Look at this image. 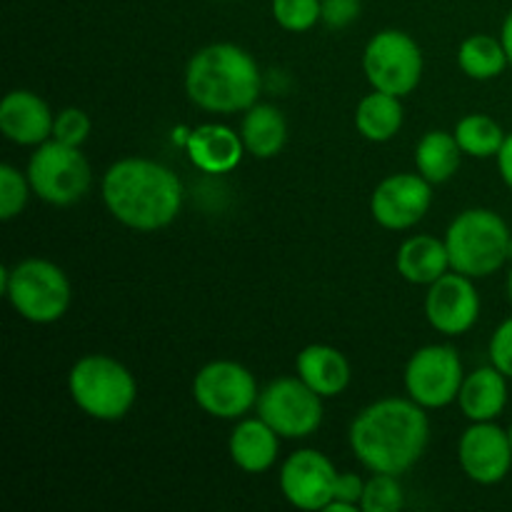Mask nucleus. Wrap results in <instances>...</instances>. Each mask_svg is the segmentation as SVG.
Wrapping results in <instances>:
<instances>
[{
  "instance_id": "nucleus-1",
  "label": "nucleus",
  "mask_w": 512,
  "mask_h": 512,
  "mask_svg": "<svg viewBox=\"0 0 512 512\" xmlns=\"http://www.w3.org/2000/svg\"><path fill=\"white\" fill-rule=\"evenodd\" d=\"M350 450L373 473L403 475L423 458L430 420L413 398H383L360 410L350 425Z\"/></svg>"
},
{
  "instance_id": "nucleus-2",
  "label": "nucleus",
  "mask_w": 512,
  "mask_h": 512,
  "mask_svg": "<svg viewBox=\"0 0 512 512\" xmlns=\"http://www.w3.org/2000/svg\"><path fill=\"white\" fill-rule=\"evenodd\" d=\"M103 200L125 228L150 233L173 223L183 205V183L165 165L148 158H125L103 175Z\"/></svg>"
},
{
  "instance_id": "nucleus-3",
  "label": "nucleus",
  "mask_w": 512,
  "mask_h": 512,
  "mask_svg": "<svg viewBox=\"0 0 512 512\" xmlns=\"http://www.w3.org/2000/svg\"><path fill=\"white\" fill-rule=\"evenodd\" d=\"M260 70L253 55L233 43L200 48L185 68V90L198 108L233 115L258 103Z\"/></svg>"
},
{
  "instance_id": "nucleus-4",
  "label": "nucleus",
  "mask_w": 512,
  "mask_h": 512,
  "mask_svg": "<svg viewBox=\"0 0 512 512\" xmlns=\"http://www.w3.org/2000/svg\"><path fill=\"white\" fill-rule=\"evenodd\" d=\"M450 268L468 278H490L512 258V233L495 210L470 208L445 233Z\"/></svg>"
},
{
  "instance_id": "nucleus-5",
  "label": "nucleus",
  "mask_w": 512,
  "mask_h": 512,
  "mask_svg": "<svg viewBox=\"0 0 512 512\" xmlns=\"http://www.w3.org/2000/svg\"><path fill=\"white\" fill-rule=\"evenodd\" d=\"M68 390L73 403L88 418L113 423L125 418L138 398V383L120 360L108 355H85L70 368Z\"/></svg>"
},
{
  "instance_id": "nucleus-6",
  "label": "nucleus",
  "mask_w": 512,
  "mask_h": 512,
  "mask_svg": "<svg viewBox=\"0 0 512 512\" xmlns=\"http://www.w3.org/2000/svg\"><path fill=\"white\" fill-rule=\"evenodd\" d=\"M3 295L20 318L48 325L63 318L70 305V280L50 260L28 258L3 268Z\"/></svg>"
},
{
  "instance_id": "nucleus-7",
  "label": "nucleus",
  "mask_w": 512,
  "mask_h": 512,
  "mask_svg": "<svg viewBox=\"0 0 512 512\" xmlns=\"http://www.w3.org/2000/svg\"><path fill=\"white\" fill-rule=\"evenodd\" d=\"M28 180L33 193L50 205H73L93 183V173L80 148L45 140L28 163Z\"/></svg>"
},
{
  "instance_id": "nucleus-8",
  "label": "nucleus",
  "mask_w": 512,
  "mask_h": 512,
  "mask_svg": "<svg viewBox=\"0 0 512 512\" xmlns=\"http://www.w3.org/2000/svg\"><path fill=\"white\" fill-rule=\"evenodd\" d=\"M363 70L373 90L405 98L423 78V53L403 30H380L365 45Z\"/></svg>"
},
{
  "instance_id": "nucleus-9",
  "label": "nucleus",
  "mask_w": 512,
  "mask_h": 512,
  "mask_svg": "<svg viewBox=\"0 0 512 512\" xmlns=\"http://www.w3.org/2000/svg\"><path fill=\"white\" fill-rule=\"evenodd\" d=\"M258 418L280 438H310L323 423V398L300 378H278L258 395Z\"/></svg>"
},
{
  "instance_id": "nucleus-10",
  "label": "nucleus",
  "mask_w": 512,
  "mask_h": 512,
  "mask_svg": "<svg viewBox=\"0 0 512 512\" xmlns=\"http://www.w3.org/2000/svg\"><path fill=\"white\" fill-rule=\"evenodd\" d=\"M463 380V360L453 345H425L415 350L405 365L408 398L423 405L425 410L445 408L458 400Z\"/></svg>"
},
{
  "instance_id": "nucleus-11",
  "label": "nucleus",
  "mask_w": 512,
  "mask_h": 512,
  "mask_svg": "<svg viewBox=\"0 0 512 512\" xmlns=\"http://www.w3.org/2000/svg\"><path fill=\"white\" fill-rule=\"evenodd\" d=\"M258 383L245 365L233 360H213L203 365L193 380V398L208 415L220 420L243 418L258 405Z\"/></svg>"
},
{
  "instance_id": "nucleus-12",
  "label": "nucleus",
  "mask_w": 512,
  "mask_h": 512,
  "mask_svg": "<svg viewBox=\"0 0 512 512\" xmlns=\"http://www.w3.org/2000/svg\"><path fill=\"white\" fill-rule=\"evenodd\" d=\"M433 203L430 180L415 173H398L385 178L370 198L375 223L388 230H408L428 215Z\"/></svg>"
},
{
  "instance_id": "nucleus-13",
  "label": "nucleus",
  "mask_w": 512,
  "mask_h": 512,
  "mask_svg": "<svg viewBox=\"0 0 512 512\" xmlns=\"http://www.w3.org/2000/svg\"><path fill=\"white\" fill-rule=\"evenodd\" d=\"M338 470L320 450H298L280 468V490L298 510H325L333 500Z\"/></svg>"
},
{
  "instance_id": "nucleus-14",
  "label": "nucleus",
  "mask_w": 512,
  "mask_h": 512,
  "mask_svg": "<svg viewBox=\"0 0 512 512\" xmlns=\"http://www.w3.org/2000/svg\"><path fill=\"white\" fill-rule=\"evenodd\" d=\"M425 315L428 323L443 335H463L478 323L480 295L473 278L463 273H445L443 278L428 285L425 295Z\"/></svg>"
},
{
  "instance_id": "nucleus-15",
  "label": "nucleus",
  "mask_w": 512,
  "mask_h": 512,
  "mask_svg": "<svg viewBox=\"0 0 512 512\" xmlns=\"http://www.w3.org/2000/svg\"><path fill=\"white\" fill-rule=\"evenodd\" d=\"M458 460L463 473L478 485H495L508 478L512 468V448L508 430L493 420L473 423L458 445Z\"/></svg>"
},
{
  "instance_id": "nucleus-16",
  "label": "nucleus",
  "mask_w": 512,
  "mask_h": 512,
  "mask_svg": "<svg viewBox=\"0 0 512 512\" xmlns=\"http://www.w3.org/2000/svg\"><path fill=\"white\" fill-rule=\"evenodd\" d=\"M53 113L40 95L10 90L0 103V130L18 145H40L53 138Z\"/></svg>"
},
{
  "instance_id": "nucleus-17",
  "label": "nucleus",
  "mask_w": 512,
  "mask_h": 512,
  "mask_svg": "<svg viewBox=\"0 0 512 512\" xmlns=\"http://www.w3.org/2000/svg\"><path fill=\"white\" fill-rule=\"evenodd\" d=\"M190 160L205 173H230L243 158V138L228 125L208 123L195 128L185 140Z\"/></svg>"
},
{
  "instance_id": "nucleus-18",
  "label": "nucleus",
  "mask_w": 512,
  "mask_h": 512,
  "mask_svg": "<svg viewBox=\"0 0 512 512\" xmlns=\"http://www.w3.org/2000/svg\"><path fill=\"white\" fill-rule=\"evenodd\" d=\"M298 378L315 390L320 398H335L350 385V363L333 345H308L300 350Z\"/></svg>"
},
{
  "instance_id": "nucleus-19",
  "label": "nucleus",
  "mask_w": 512,
  "mask_h": 512,
  "mask_svg": "<svg viewBox=\"0 0 512 512\" xmlns=\"http://www.w3.org/2000/svg\"><path fill=\"white\" fill-rule=\"evenodd\" d=\"M230 458L245 473H265L275 465L280 435L263 418L240 420L230 435Z\"/></svg>"
},
{
  "instance_id": "nucleus-20",
  "label": "nucleus",
  "mask_w": 512,
  "mask_h": 512,
  "mask_svg": "<svg viewBox=\"0 0 512 512\" xmlns=\"http://www.w3.org/2000/svg\"><path fill=\"white\" fill-rule=\"evenodd\" d=\"M458 403L465 418L473 423L495 420L508 405V378L493 363L488 368L473 370L470 375H465Z\"/></svg>"
},
{
  "instance_id": "nucleus-21",
  "label": "nucleus",
  "mask_w": 512,
  "mask_h": 512,
  "mask_svg": "<svg viewBox=\"0 0 512 512\" xmlns=\"http://www.w3.org/2000/svg\"><path fill=\"white\" fill-rule=\"evenodd\" d=\"M395 265L408 283L433 285L450 268L448 245L433 235H413L400 245Z\"/></svg>"
},
{
  "instance_id": "nucleus-22",
  "label": "nucleus",
  "mask_w": 512,
  "mask_h": 512,
  "mask_svg": "<svg viewBox=\"0 0 512 512\" xmlns=\"http://www.w3.org/2000/svg\"><path fill=\"white\" fill-rule=\"evenodd\" d=\"M240 138H243L245 150L255 158H275L288 140V125H285L283 113L275 105L255 103L253 108L245 110Z\"/></svg>"
},
{
  "instance_id": "nucleus-23",
  "label": "nucleus",
  "mask_w": 512,
  "mask_h": 512,
  "mask_svg": "<svg viewBox=\"0 0 512 512\" xmlns=\"http://www.w3.org/2000/svg\"><path fill=\"white\" fill-rule=\"evenodd\" d=\"M355 128L373 143H388L403 128V105L398 95L375 93L365 95L355 110Z\"/></svg>"
},
{
  "instance_id": "nucleus-24",
  "label": "nucleus",
  "mask_w": 512,
  "mask_h": 512,
  "mask_svg": "<svg viewBox=\"0 0 512 512\" xmlns=\"http://www.w3.org/2000/svg\"><path fill=\"white\" fill-rule=\"evenodd\" d=\"M460 150L455 133H445V130H430L420 138L418 148H415V165L418 173L430 183H445L453 178L460 168Z\"/></svg>"
},
{
  "instance_id": "nucleus-25",
  "label": "nucleus",
  "mask_w": 512,
  "mask_h": 512,
  "mask_svg": "<svg viewBox=\"0 0 512 512\" xmlns=\"http://www.w3.org/2000/svg\"><path fill=\"white\" fill-rule=\"evenodd\" d=\"M458 63L463 73L473 80H493L505 73L508 68V53L503 48V40L493 35H470L460 43Z\"/></svg>"
},
{
  "instance_id": "nucleus-26",
  "label": "nucleus",
  "mask_w": 512,
  "mask_h": 512,
  "mask_svg": "<svg viewBox=\"0 0 512 512\" xmlns=\"http://www.w3.org/2000/svg\"><path fill=\"white\" fill-rule=\"evenodd\" d=\"M455 138H458L460 150L470 158H498L508 135L498 120L483 113H473L458 120Z\"/></svg>"
},
{
  "instance_id": "nucleus-27",
  "label": "nucleus",
  "mask_w": 512,
  "mask_h": 512,
  "mask_svg": "<svg viewBox=\"0 0 512 512\" xmlns=\"http://www.w3.org/2000/svg\"><path fill=\"white\" fill-rule=\"evenodd\" d=\"M405 495L403 485L398 483V475L390 473H375L373 478L365 483L363 500H360V510L363 512H395L403 508Z\"/></svg>"
},
{
  "instance_id": "nucleus-28",
  "label": "nucleus",
  "mask_w": 512,
  "mask_h": 512,
  "mask_svg": "<svg viewBox=\"0 0 512 512\" xmlns=\"http://www.w3.org/2000/svg\"><path fill=\"white\" fill-rule=\"evenodd\" d=\"M323 0H273V18L290 33H305L320 20Z\"/></svg>"
},
{
  "instance_id": "nucleus-29",
  "label": "nucleus",
  "mask_w": 512,
  "mask_h": 512,
  "mask_svg": "<svg viewBox=\"0 0 512 512\" xmlns=\"http://www.w3.org/2000/svg\"><path fill=\"white\" fill-rule=\"evenodd\" d=\"M33 193L28 175L20 173L13 165H0V218L13 220L28 203V195Z\"/></svg>"
},
{
  "instance_id": "nucleus-30",
  "label": "nucleus",
  "mask_w": 512,
  "mask_h": 512,
  "mask_svg": "<svg viewBox=\"0 0 512 512\" xmlns=\"http://www.w3.org/2000/svg\"><path fill=\"white\" fill-rule=\"evenodd\" d=\"M90 135V118L80 108H65L55 115L53 123V140L65 145H73V148H80V145L88 140Z\"/></svg>"
},
{
  "instance_id": "nucleus-31",
  "label": "nucleus",
  "mask_w": 512,
  "mask_h": 512,
  "mask_svg": "<svg viewBox=\"0 0 512 512\" xmlns=\"http://www.w3.org/2000/svg\"><path fill=\"white\" fill-rule=\"evenodd\" d=\"M490 363L512 380V318L503 320V323L495 328L493 338H490Z\"/></svg>"
},
{
  "instance_id": "nucleus-32",
  "label": "nucleus",
  "mask_w": 512,
  "mask_h": 512,
  "mask_svg": "<svg viewBox=\"0 0 512 512\" xmlns=\"http://www.w3.org/2000/svg\"><path fill=\"white\" fill-rule=\"evenodd\" d=\"M358 15L360 0H323V10H320V20L335 30L348 28Z\"/></svg>"
},
{
  "instance_id": "nucleus-33",
  "label": "nucleus",
  "mask_w": 512,
  "mask_h": 512,
  "mask_svg": "<svg viewBox=\"0 0 512 512\" xmlns=\"http://www.w3.org/2000/svg\"><path fill=\"white\" fill-rule=\"evenodd\" d=\"M365 493V480L355 473H338V480H335L333 500H343V503L360 505Z\"/></svg>"
},
{
  "instance_id": "nucleus-34",
  "label": "nucleus",
  "mask_w": 512,
  "mask_h": 512,
  "mask_svg": "<svg viewBox=\"0 0 512 512\" xmlns=\"http://www.w3.org/2000/svg\"><path fill=\"white\" fill-rule=\"evenodd\" d=\"M498 170H500V178L505 180V185L512 190V133L505 138L503 148L498 153Z\"/></svg>"
},
{
  "instance_id": "nucleus-35",
  "label": "nucleus",
  "mask_w": 512,
  "mask_h": 512,
  "mask_svg": "<svg viewBox=\"0 0 512 512\" xmlns=\"http://www.w3.org/2000/svg\"><path fill=\"white\" fill-rule=\"evenodd\" d=\"M500 40H503V48H505V53H508V60H510V65H512V10L508 13V18L503 20Z\"/></svg>"
},
{
  "instance_id": "nucleus-36",
  "label": "nucleus",
  "mask_w": 512,
  "mask_h": 512,
  "mask_svg": "<svg viewBox=\"0 0 512 512\" xmlns=\"http://www.w3.org/2000/svg\"><path fill=\"white\" fill-rule=\"evenodd\" d=\"M355 510H358V505L343 503V500H330V503L325 505V512H355Z\"/></svg>"
},
{
  "instance_id": "nucleus-37",
  "label": "nucleus",
  "mask_w": 512,
  "mask_h": 512,
  "mask_svg": "<svg viewBox=\"0 0 512 512\" xmlns=\"http://www.w3.org/2000/svg\"><path fill=\"white\" fill-rule=\"evenodd\" d=\"M508 300L512 305V265H510V273H508Z\"/></svg>"
},
{
  "instance_id": "nucleus-38",
  "label": "nucleus",
  "mask_w": 512,
  "mask_h": 512,
  "mask_svg": "<svg viewBox=\"0 0 512 512\" xmlns=\"http://www.w3.org/2000/svg\"><path fill=\"white\" fill-rule=\"evenodd\" d=\"M508 438H510V448H512V425L508 428Z\"/></svg>"
}]
</instances>
